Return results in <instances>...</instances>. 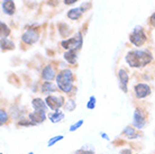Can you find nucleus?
<instances>
[{
	"label": "nucleus",
	"instance_id": "obj_5",
	"mask_svg": "<svg viewBox=\"0 0 155 154\" xmlns=\"http://www.w3.org/2000/svg\"><path fill=\"white\" fill-rule=\"evenodd\" d=\"M45 102H46L47 107L54 110V112H58V108H61L63 106V102H64V99L63 97H56V96H47L46 99H45Z\"/></svg>",
	"mask_w": 155,
	"mask_h": 154
},
{
	"label": "nucleus",
	"instance_id": "obj_23",
	"mask_svg": "<svg viewBox=\"0 0 155 154\" xmlns=\"http://www.w3.org/2000/svg\"><path fill=\"white\" fill-rule=\"evenodd\" d=\"M0 117H1V125H4L6 122H7L8 117H7V112H5L4 109L0 110Z\"/></svg>",
	"mask_w": 155,
	"mask_h": 154
},
{
	"label": "nucleus",
	"instance_id": "obj_16",
	"mask_svg": "<svg viewBox=\"0 0 155 154\" xmlns=\"http://www.w3.org/2000/svg\"><path fill=\"white\" fill-rule=\"evenodd\" d=\"M56 90V85H53L51 82H44V85H42V92L43 93H50V92H54Z\"/></svg>",
	"mask_w": 155,
	"mask_h": 154
},
{
	"label": "nucleus",
	"instance_id": "obj_12",
	"mask_svg": "<svg viewBox=\"0 0 155 154\" xmlns=\"http://www.w3.org/2000/svg\"><path fill=\"white\" fill-rule=\"evenodd\" d=\"M2 9L7 15H12L16 10L15 4L12 0H4L2 1Z\"/></svg>",
	"mask_w": 155,
	"mask_h": 154
},
{
	"label": "nucleus",
	"instance_id": "obj_14",
	"mask_svg": "<svg viewBox=\"0 0 155 154\" xmlns=\"http://www.w3.org/2000/svg\"><path fill=\"white\" fill-rule=\"evenodd\" d=\"M82 10L81 8H75V9H71L70 12H68V17L72 20H75V19H79L80 17L82 16Z\"/></svg>",
	"mask_w": 155,
	"mask_h": 154
},
{
	"label": "nucleus",
	"instance_id": "obj_1",
	"mask_svg": "<svg viewBox=\"0 0 155 154\" xmlns=\"http://www.w3.org/2000/svg\"><path fill=\"white\" fill-rule=\"evenodd\" d=\"M152 61V55L147 51H133L126 55V62L132 68H142Z\"/></svg>",
	"mask_w": 155,
	"mask_h": 154
},
{
	"label": "nucleus",
	"instance_id": "obj_24",
	"mask_svg": "<svg viewBox=\"0 0 155 154\" xmlns=\"http://www.w3.org/2000/svg\"><path fill=\"white\" fill-rule=\"evenodd\" d=\"M94 106H96V98H94V97H91L88 105H87V107L89 108V109H93Z\"/></svg>",
	"mask_w": 155,
	"mask_h": 154
},
{
	"label": "nucleus",
	"instance_id": "obj_28",
	"mask_svg": "<svg viewBox=\"0 0 155 154\" xmlns=\"http://www.w3.org/2000/svg\"><path fill=\"white\" fill-rule=\"evenodd\" d=\"M74 2H77V0H64V4L65 5H72Z\"/></svg>",
	"mask_w": 155,
	"mask_h": 154
},
{
	"label": "nucleus",
	"instance_id": "obj_20",
	"mask_svg": "<svg viewBox=\"0 0 155 154\" xmlns=\"http://www.w3.org/2000/svg\"><path fill=\"white\" fill-rule=\"evenodd\" d=\"M9 34H10V29L7 27V25H5L4 23H1V37H2V38H6Z\"/></svg>",
	"mask_w": 155,
	"mask_h": 154
},
{
	"label": "nucleus",
	"instance_id": "obj_7",
	"mask_svg": "<svg viewBox=\"0 0 155 154\" xmlns=\"http://www.w3.org/2000/svg\"><path fill=\"white\" fill-rule=\"evenodd\" d=\"M135 93L137 98H145L151 93V88L147 85L138 83V85H135Z\"/></svg>",
	"mask_w": 155,
	"mask_h": 154
},
{
	"label": "nucleus",
	"instance_id": "obj_26",
	"mask_svg": "<svg viewBox=\"0 0 155 154\" xmlns=\"http://www.w3.org/2000/svg\"><path fill=\"white\" fill-rule=\"evenodd\" d=\"M74 154H93V152L92 151H87V150H84V149H81V150L77 151Z\"/></svg>",
	"mask_w": 155,
	"mask_h": 154
},
{
	"label": "nucleus",
	"instance_id": "obj_2",
	"mask_svg": "<svg viewBox=\"0 0 155 154\" xmlns=\"http://www.w3.org/2000/svg\"><path fill=\"white\" fill-rule=\"evenodd\" d=\"M56 85L63 92H70L73 88V74L70 70H63L56 77Z\"/></svg>",
	"mask_w": 155,
	"mask_h": 154
},
{
	"label": "nucleus",
	"instance_id": "obj_25",
	"mask_svg": "<svg viewBox=\"0 0 155 154\" xmlns=\"http://www.w3.org/2000/svg\"><path fill=\"white\" fill-rule=\"evenodd\" d=\"M82 124H83V120H79L77 124H73V125H72V126L70 127V132H74L75 129H78V128L81 126Z\"/></svg>",
	"mask_w": 155,
	"mask_h": 154
},
{
	"label": "nucleus",
	"instance_id": "obj_29",
	"mask_svg": "<svg viewBox=\"0 0 155 154\" xmlns=\"http://www.w3.org/2000/svg\"><path fill=\"white\" fill-rule=\"evenodd\" d=\"M132 152H130V150H124L120 152V154H130Z\"/></svg>",
	"mask_w": 155,
	"mask_h": 154
},
{
	"label": "nucleus",
	"instance_id": "obj_4",
	"mask_svg": "<svg viewBox=\"0 0 155 154\" xmlns=\"http://www.w3.org/2000/svg\"><path fill=\"white\" fill-rule=\"evenodd\" d=\"M129 39H130V42H132L135 46H142L144 43L146 42L147 37H146V35L144 33L143 28L140 26H137L135 29H134V32H133L132 34L129 35Z\"/></svg>",
	"mask_w": 155,
	"mask_h": 154
},
{
	"label": "nucleus",
	"instance_id": "obj_30",
	"mask_svg": "<svg viewBox=\"0 0 155 154\" xmlns=\"http://www.w3.org/2000/svg\"><path fill=\"white\" fill-rule=\"evenodd\" d=\"M101 136H102L104 139H109V137L107 136V134H105V133H101Z\"/></svg>",
	"mask_w": 155,
	"mask_h": 154
},
{
	"label": "nucleus",
	"instance_id": "obj_15",
	"mask_svg": "<svg viewBox=\"0 0 155 154\" xmlns=\"http://www.w3.org/2000/svg\"><path fill=\"white\" fill-rule=\"evenodd\" d=\"M64 59L69 63H71V64L75 63V61H77V53H75V51L74 50L66 51L65 53H64Z\"/></svg>",
	"mask_w": 155,
	"mask_h": 154
},
{
	"label": "nucleus",
	"instance_id": "obj_8",
	"mask_svg": "<svg viewBox=\"0 0 155 154\" xmlns=\"http://www.w3.org/2000/svg\"><path fill=\"white\" fill-rule=\"evenodd\" d=\"M45 119H46V112H37V110H35L34 112H31V114H29V120H31L34 125L43 123Z\"/></svg>",
	"mask_w": 155,
	"mask_h": 154
},
{
	"label": "nucleus",
	"instance_id": "obj_17",
	"mask_svg": "<svg viewBox=\"0 0 155 154\" xmlns=\"http://www.w3.org/2000/svg\"><path fill=\"white\" fill-rule=\"evenodd\" d=\"M48 117H50V119L52 123H58V122H61V120L64 118V114L61 112H53V114L48 115Z\"/></svg>",
	"mask_w": 155,
	"mask_h": 154
},
{
	"label": "nucleus",
	"instance_id": "obj_19",
	"mask_svg": "<svg viewBox=\"0 0 155 154\" xmlns=\"http://www.w3.org/2000/svg\"><path fill=\"white\" fill-rule=\"evenodd\" d=\"M1 49L2 50H12L14 49V43L8 41L7 38L1 39Z\"/></svg>",
	"mask_w": 155,
	"mask_h": 154
},
{
	"label": "nucleus",
	"instance_id": "obj_18",
	"mask_svg": "<svg viewBox=\"0 0 155 154\" xmlns=\"http://www.w3.org/2000/svg\"><path fill=\"white\" fill-rule=\"evenodd\" d=\"M124 135L125 136H127L128 139H136V137H138V134L134 131V128L133 127H126L124 131Z\"/></svg>",
	"mask_w": 155,
	"mask_h": 154
},
{
	"label": "nucleus",
	"instance_id": "obj_21",
	"mask_svg": "<svg viewBox=\"0 0 155 154\" xmlns=\"http://www.w3.org/2000/svg\"><path fill=\"white\" fill-rule=\"evenodd\" d=\"M61 139H63V136L62 135H58V136H56V137H53V139H51L50 141H48V146H52V145H54V143L58 142V141H61Z\"/></svg>",
	"mask_w": 155,
	"mask_h": 154
},
{
	"label": "nucleus",
	"instance_id": "obj_11",
	"mask_svg": "<svg viewBox=\"0 0 155 154\" xmlns=\"http://www.w3.org/2000/svg\"><path fill=\"white\" fill-rule=\"evenodd\" d=\"M42 77L44 80L46 81H51L52 79H54L55 78V71L54 69L52 68V65H46L44 68L42 72Z\"/></svg>",
	"mask_w": 155,
	"mask_h": 154
},
{
	"label": "nucleus",
	"instance_id": "obj_10",
	"mask_svg": "<svg viewBox=\"0 0 155 154\" xmlns=\"http://www.w3.org/2000/svg\"><path fill=\"white\" fill-rule=\"evenodd\" d=\"M118 78H119V85L120 88L124 90L125 92L127 91V83H128V74L126 73L125 70H119L118 72Z\"/></svg>",
	"mask_w": 155,
	"mask_h": 154
},
{
	"label": "nucleus",
	"instance_id": "obj_3",
	"mask_svg": "<svg viewBox=\"0 0 155 154\" xmlns=\"http://www.w3.org/2000/svg\"><path fill=\"white\" fill-rule=\"evenodd\" d=\"M63 49L70 51V50H79L80 47L82 46V34L81 33H77V35L72 37V38H69L66 41H63L61 43Z\"/></svg>",
	"mask_w": 155,
	"mask_h": 154
},
{
	"label": "nucleus",
	"instance_id": "obj_27",
	"mask_svg": "<svg viewBox=\"0 0 155 154\" xmlns=\"http://www.w3.org/2000/svg\"><path fill=\"white\" fill-rule=\"evenodd\" d=\"M150 22H151L152 26H154V27H155V12L151 16V18H150Z\"/></svg>",
	"mask_w": 155,
	"mask_h": 154
},
{
	"label": "nucleus",
	"instance_id": "obj_6",
	"mask_svg": "<svg viewBox=\"0 0 155 154\" xmlns=\"http://www.w3.org/2000/svg\"><path fill=\"white\" fill-rule=\"evenodd\" d=\"M39 38L38 36V33L34 29H28L27 32H25L21 36V39H23L24 42L26 43V44H34L35 42H37Z\"/></svg>",
	"mask_w": 155,
	"mask_h": 154
},
{
	"label": "nucleus",
	"instance_id": "obj_9",
	"mask_svg": "<svg viewBox=\"0 0 155 154\" xmlns=\"http://www.w3.org/2000/svg\"><path fill=\"white\" fill-rule=\"evenodd\" d=\"M134 125L136 128H140V129L145 126V118L140 109H136L135 114H134Z\"/></svg>",
	"mask_w": 155,
	"mask_h": 154
},
{
	"label": "nucleus",
	"instance_id": "obj_22",
	"mask_svg": "<svg viewBox=\"0 0 155 154\" xmlns=\"http://www.w3.org/2000/svg\"><path fill=\"white\" fill-rule=\"evenodd\" d=\"M74 108H75V102H74L73 100H68L66 101V105H65V109H68V110H73Z\"/></svg>",
	"mask_w": 155,
	"mask_h": 154
},
{
	"label": "nucleus",
	"instance_id": "obj_31",
	"mask_svg": "<svg viewBox=\"0 0 155 154\" xmlns=\"http://www.w3.org/2000/svg\"><path fill=\"white\" fill-rule=\"evenodd\" d=\"M29 154H33V153H31H31H29Z\"/></svg>",
	"mask_w": 155,
	"mask_h": 154
},
{
	"label": "nucleus",
	"instance_id": "obj_13",
	"mask_svg": "<svg viewBox=\"0 0 155 154\" xmlns=\"http://www.w3.org/2000/svg\"><path fill=\"white\" fill-rule=\"evenodd\" d=\"M31 105H33V107H34V109L35 110H37V112H46V102H44V101L41 99V98H36V99H34L33 100V102H31Z\"/></svg>",
	"mask_w": 155,
	"mask_h": 154
}]
</instances>
